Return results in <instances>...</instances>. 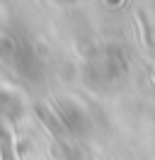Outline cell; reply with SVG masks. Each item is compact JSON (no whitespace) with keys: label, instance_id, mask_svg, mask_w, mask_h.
Wrapping results in <instances>:
<instances>
[{"label":"cell","instance_id":"cell-1","mask_svg":"<svg viewBox=\"0 0 155 160\" xmlns=\"http://www.w3.org/2000/svg\"><path fill=\"white\" fill-rule=\"evenodd\" d=\"M0 155L2 160H17L15 158V148H12V138H10V131L0 126Z\"/></svg>","mask_w":155,"mask_h":160}]
</instances>
